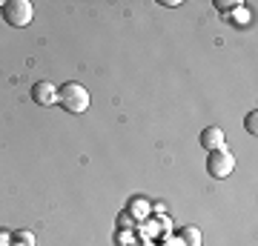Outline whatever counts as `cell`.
Here are the masks:
<instances>
[{
    "mask_svg": "<svg viewBox=\"0 0 258 246\" xmlns=\"http://www.w3.org/2000/svg\"><path fill=\"white\" fill-rule=\"evenodd\" d=\"M241 3L238 0H215V9L221 12V15H230V12H235Z\"/></svg>",
    "mask_w": 258,
    "mask_h": 246,
    "instance_id": "cell-7",
    "label": "cell"
},
{
    "mask_svg": "<svg viewBox=\"0 0 258 246\" xmlns=\"http://www.w3.org/2000/svg\"><path fill=\"white\" fill-rule=\"evenodd\" d=\"M144 209H147V206H144V203H138V198H135V203L129 206V212H135V215H138V212H144Z\"/></svg>",
    "mask_w": 258,
    "mask_h": 246,
    "instance_id": "cell-11",
    "label": "cell"
},
{
    "mask_svg": "<svg viewBox=\"0 0 258 246\" xmlns=\"http://www.w3.org/2000/svg\"><path fill=\"white\" fill-rule=\"evenodd\" d=\"M235 20H238V23H247V12H244V9H241V6H238V9H235Z\"/></svg>",
    "mask_w": 258,
    "mask_h": 246,
    "instance_id": "cell-10",
    "label": "cell"
},
{
    "mask_svg": "<svg viewBox=\"0 0 258 246\" xmlns=\"http://www.w3.org/2000/svg\"><path fill=\"white\" fill-rule=\"evenodd\" d=\"M9 240H12L9 232H0V246H9Z\"/></svg>",
    "mask_w": 258,
    "mask_h": 246,
    "instance_id": "cell-12",
    "label": "cell"
},
{
    "mask_svg": "<svg viewBox=\"0 0 258 246\" xmlns=\"http://www.w3.org/2000/svg\"><path fill=\"white\" fill-rule=\"evenodd\" d=\"M35 18V9H32V3L29 0H6L3 3V20L15 29H23L32 23Z\"/></svg>",
    "mask_w": 258,
    "mask_h": 246,
    "instance_id": "cell-3",
    "label": "cell"
},
{
    "mask_svg": "<svg viewBox=\"0 0 258 246\" xmlns=\"http://www.w3.org/2000/svg\"><path fill=\"white\" fill-rule=\"evenodd\" d=\"M181 243L184 246H201V232H198V226H184L181 229Z\"/></svg>",
    "mask_w": 258,
    "mask_h": 246,
    "instance_id": "cell-6",
    "label": "cell"
},
{
    "mask_svg": "<svg viewBox=\"0 0 258 246\" xmlns=\"http://www.w3.org/2000/svg\"><path fill=\"white\" fill-rule=\"evenodd\" d=\"M32 101H35L37 106H43V109H46V106L57 103V89L49 80H40V83L32 86Z\"/></svg>",
    "mask_w": 258,
    "mask_h": 246,
    "instance_id": "cell-4",
    "label": "cell"
},
{
    "mask_svg": "<svg viewBox=\"0 0 258 246\" xmlns=\"http://www.w3.org/2000/svg\"><path fill=\"white\" fill-rule=\"evenodd\" d=\"M57 103L63 106L66 112H72V115H83V112L89 109V103H92V95L89 89L78 80H66L60 89H57Z\"/></svg>",
    "mask_w": 258,
    "mask_h": 246,
    "instance_id": "cell-1",
    "label": "cell"
},
{
    "mask_svg": "<svg viewBox=\"0 0 258 246\" xmlns=\"http://www.w3.org/2000/svg\"><path fill=\"white\" fill-rule=\"evenodd\" d=\"M232 169H235V155H232L227 146H224V149H215V152L207 155V172H210V178L224 181V178H230L232 175Z\"/></svg>",
    "mask_w": 258,
    "mask_h": 246,
    "instance_id": "cell-2",
    "label": "cell"
},
{
    "mask_svg": "<svg viewBox=\"0 0 258 246\" xmlns=\"http://www.w3.org/2000/svg\"><path fill=\"white\" fill-rule=\"evenodd\" d=\"M244 129H247L249 135H258V112H255V109H252L247 118H244Z\"/></svg>",
    "mask_w": 258,
    "mask_h": 246,
    "instance_id": "cell-9",
    "label": "cell"
},
{
    "mask_svg": "<svg viewBox=\"0 0 258 246\" xmlns=\"http://www.w3.org/2000/svg\"><path fill=\"white\" fill-rule=\"evenodd\" d=\"M15 243L18 246H35V235H32V232H23V229H20V232H15Z\"/></svg>",
    "mask_w": 258,
    "mask_h": 246,
    "instance_id": "cell-8",
    "label": "cell"
},
{
    "mask_svg": "<svg viewBox=\"0 0 258 246\" xmlns=\"http://www.w3.org/2000/svg\"><path fill=\"white\" fill-rule=\"evenodd\" d=\"M198 140H201V146L207 149V152H215V149H224V146H227V137H224L221 126H207Z\"/></svg>",
    "mask_w": 258,
    "mask_h": 246,
    "instance_id": "cell-5",
    "label": "cell"
}]
</instances>
